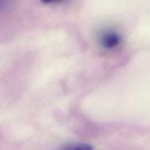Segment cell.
<instances>
[{
	"mask_svg": "<svg viewBox=\"0 0 150 150\" xmlns=\"http://www.w3.org/2000/svg\"><path fill=\"white\" fill-rule=\"evenodd\" d=\"M121 35L114 31H108L101 36L100 43L105 49H114L121 43Z\"/></svg>",
	"mask_w": 150,
	"mask_h": 150,
	"instance_id": "obj_1",
	"label": "cell"
},
{
	"mask_svg": "<svg viewBox=\"0 0 150 150\" xmlns=\"http://www.w3.org/2000/svg\"><path fill=\"white\" fill-rule=\"evenodd\" d=\"M61 150H94V149L87 144H76L64 146Z\"/></svg>",
	"mask_w": 150,
	"mask_h": 150,
	"instance_id": "obj_2",
	"label": "cell"
}]
</instances>
